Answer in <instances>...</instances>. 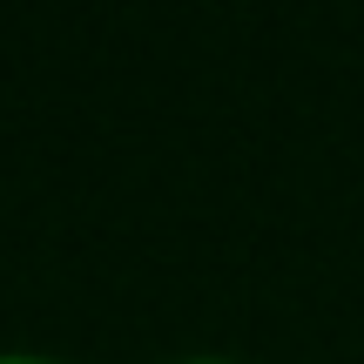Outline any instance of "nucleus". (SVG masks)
Segmentation results:
<instances>
[{
  "mask_svg": "<svg viewBox=\"0 0 364 364\" xmlns=\"http://www.w3.org/2000/svg\"><path fill=\"white\" fill-rule=\"evenodd\" d=\"M0 364H61V358H34V351H0Z\"/></svg>",
  "mask_w": 364,
  "mask_h": 364,
  "instance_id": "nucleus-1",
  "label": "nucleus"
},
{
  "mask_svg": "<svg viewBox=\"0 0 364 364\" xmlns=\"http://www.w3.org/2000/svg\"><path fill=\"white\" fill-rule=\"evenodd\" d=\"M182 364H230V358H182Z\"/></svg>",
  "mask_w": 364,
  "mask_h": 364,
  "instance_id": "nucleus-2",
  "label": "nucleus"
}]
</instances>
